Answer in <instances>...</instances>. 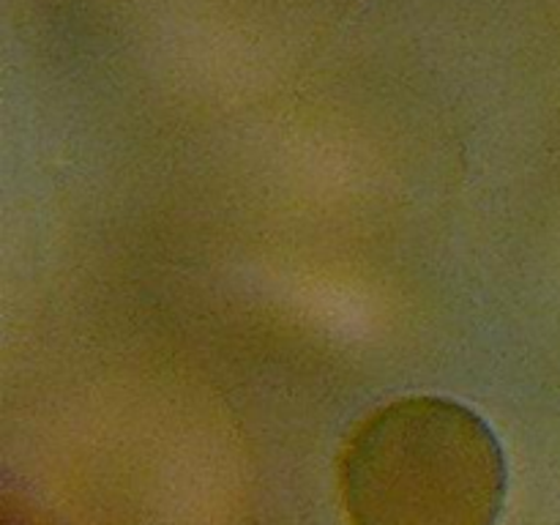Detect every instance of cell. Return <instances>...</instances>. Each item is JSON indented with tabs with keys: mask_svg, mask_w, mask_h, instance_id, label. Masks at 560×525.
Instances as JSON below:
<instances>
[{
	"mask_svg": "<svg viewBox=\"0 0 560 525\" xmlns=\"http://www.w3.org/2000/svg\"><path fill=\"white\" fill-rule=\"evenodd\" d=\"M337 476L350 525H492L506 495L492 430L443 397H405L366 416Z\"/></svg>",
	"mask_w": 560,
	"mask_h": 525,
	"instance_id": "6da1fadb",
	"label": "cell"
}]
</instances>
